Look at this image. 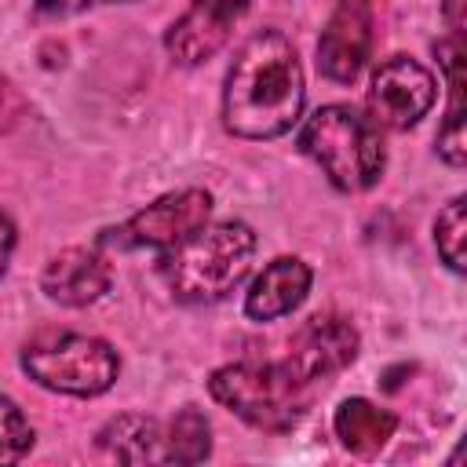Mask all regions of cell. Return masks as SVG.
<instances>
[{
    "label": "cell",
    "instance_id": "1",
    "mask_svg": "<svg viewBox=\"0 0 467 467\" xmlns=\"http://www.w3.org/2000/svg\"><path fill=\"white\" fill-rule=\"evenodd\" d=\"M303 66L292 40L277 29L248 36L226 73L223 124L241 139H277L303 113Z\"/></svg>",
    "mask_w": 467,
    "mask_h": 467
},
{
    "label": "cell",
    "instance_id": "2",
    "mask_svg": "<svg viewBox=\"0 0 467 467\" xmlns=\"http://www.w3.org/2000/svg\"><path fill=\"white\" fill-rule=\"evenodd\" d=\"M255 255V234L241 219L204 223L175 248H168L161 274L175 299L182 303H212L234 292Z\"/></svg>",
    "mask_w": 467,
    "mask_h": 467
},
{
    "label": "cell",
    "instance_id": "3",
    "mask_svg": "<svg viewBox=\"0 0 467 467\" xmlns=\"http://www.w3.org/2000/svg\"><path fill=\"white\" fill-rule=\"evenodd\" d=\"M299 150L325 171V179L343 193H361L383 175V139L379 128L354 106L332 102L306 117L299 131Z\"/></svg>",
    "mask_w": 467,
    "mask_h": 467
},
{
    "label": "cell",
    "instance_id": "4",
    "mask_svg": "<svg viewBox=\"0 0 467 467\" xmlns=\"http://www.w3.org/2000/svg\"><path fill=\"white\" fill-rule=\"evenodd\" d=\"M310 387L314 383L296 376L288 361H237L215 368L208 379V390L223 409L270 434L292 431L299 423L310 405Z\"/></svg>",
    "mask_w": 467,
    "mask_h": 467
},
{
    "label": "cell",
    "instance_id": "5",
    "mask_svg": "<svg viewBox=\"0 0 467 467\" xmlns=\"http://www.w3.org/2000/svg\"><path fill=\"white\" fill-rule=\"evenodd\" d=\"M22 368L29 372L33 383L73 394V398H95L106 394L120 372V358L106 339L95 336H77V332H58L29 343L22 350Z\"/></svg>",
    "mask_w": 467,
    "mask_h": 467
},
{
    "label": "cell",
    "instance_id": "6",
    "mask_svg": "<svg viewBox=\"0 0 467 467\" xmlns=\"http://www.w3.org/2000/svg\"><path fill=\"white\" fill-rule=\"evenodd\" d=\"M365 102L376 128H412L434 106V77L416 58L390 55L376 66Z\"/></svg>",
    "mask_w": 467,
    "mask_h": 467
},
{
    "label": "cell",
    "instance_id": "7",
    "mask_svg": "<svg viewBox=\"0 0 467 467\" xmlns=\"http://www.w3.org/2000/svg\"><path fill=\"white\" fill-rule=\"evenodd\" d=\"M212 215V193L186 186V190H171L164 197H157L153 204H146L142 212H135L117 234V241L124 248H175L182 237H190L193 230H201Z\"/></svg>",
    "mask_w": 467,
    "mask_h": 467
},
{
    "label": "cell",
    "instance_id": "8",
    "mask_svg": "<svg viewBox=\"0 0 467 467\" xmlns=\"http://www.w3.org/2000/svg\"><path fill=\"white\" fill-rule=\"evenodd\" d=\"M368 47H372V4L339 0L317 40V69L336 84H350L361 73Z\"/></svg>",
    "mask_w": 467,
    "mask_h": 467
},
{
    "label": "cell",
    "instance_id": "9",
    "mask_svg": "<svg viewBox=\"0 0 467 467\" xmlns=\"http://www.w3.org/2000/svg\"><path fill=\"white\" fill-rule=\"evenodd\" d=\"M252 7V0H190L186 15L171 22L164 47L182 66L208 62L237 26V18Z\"/></svg>",
    "mask_w": 467,
    "mask_h": 467
},
{
    "label": "cell",
    "instance_id": "10",
    "mask_svg": "<svg viewBox=\"0 0 467 467\" xmlns=\"http://www.w3.org/2000/svg\"><path fill=\"white\" fill-rule=\"evenodd\" d=\"M354 358H358V328L336 314L310 317L292 336V347H288V365L306 383H317V379L343 372Z\"/></svg>",
    "mask_w": 467,
    "mask_h": 467
},
{
    "label": "cell",
    "instance_id": "11",
    "mask_svg": "<svg viewBox=\"0 0 467 467\" xmlns=\"http://www.w3.org/2000/svg\"><path fill=\"white\" fill-rule=\"evenodd\" d=\"M109 259L99 248H66L44 266V292L62 306H88L109 288Z\"/></svg>",
    "mask_w": 467,
    "mask_h": 467
},
{
    "label": "cell",
    "instance_id": "12",
    "mask_svg": "<svg viewBox=\"0 0 467 467\" xmlns=\"http://www.w3.org/2000/svg\"><path fill=\"white\" fill-rule=\"evenodd\" d=\"M306 292H310V266L296 255H277L252 281V288L244 296V314L252 321L285 317L306 299Z\"/></svg>",
    "mask_w": 467,
    "mask_h": 467
},
{
    "label": "cell",
    "instance_id": "13",
    "mask_svg": "<svg viewBox=\"0 0 467 467\" xmlns=\"http://www.w3.org/2000/svg\"><path fill=\"white\" fill-rule=\"evenodd\" d=\"M332 427H336V438L343 441V449H350L358 456H376L394 438L398 416L390 409L372 405L368 398H347V401H339Z\"/></svg>",
    "mask_w": 467,
    "mask_h": 467
},
{
    "label": "cell",
    "instance_id": "14",
    "mask_svg": "<svg viewBox=\"0 0 467 467\" xmlns=\"http://www.w3.org/2000/svg\"><path fill=\"white\" fill-rule=\"evenodd\" d=\"M99 445L102 452H109L120 463H153L164 460V434L157 427V420L150 416H117L99 431Z\"/></svg>",
    "mask_w": 467,
    "mask_h": 467
},
{
    "label": "cell",
    "instance_id": "15",
    "mask_svg": "<svg viewBox=\"0 0 467 467\" xmlns=\"http://www.w3.org/2000/svg\"><path fill=\"white\" fill-rule=\"evenodd\" d=\"M212 449V438H208V420L201 409L186 405L171 423H168V434H164V460H175V463H201Z\"/></svg>",
    "mask_w": 467,
    "mask_h": 467
},
{
    "label": "cell",
    "instance_id": "16",
    "mask_svg": "<svg viewBox=\"0 0 467 467\" xmlns=\"http://www.w3.org/2000/svg\"><path fill=\"white\" fill-rule=\"evenodd\" d=\"M434 244H438V255L449 263V270H456V274H463V266H467V215H463V197H452L445 208H441V215H438V223H434Z\"/></svg>",
    "mask_w": 467,
    "mask_h": 467
},
{
    "label": "cell",
    "instance_id": "17",
    "mask_svg": "<svg viewBox=\"0 0 467 467\" xmlns=\"http://www.w3.org/2000/svg\"><path fill=\"white\" fill-rule=\"evenodd\" d=\"M29 449H33V427H29L26 412L11 398L0 394V467L18 463Z\"/></svg>",
    "mask_w": 467,
    "mask_h": 467
},
{
    "label": "cell",
    "instance_id": "18",
    "mask_svg": "<svg viewBox=\"0 0 467 467\" xmlns=\"http://www.w3.org/2000/svg\"><path fill=\"white\" fill-rule=\"evenodd\" d=\"M102 4H124V0H36V11L51 15V18H66V15H80V11L102 7Z\"/></svg>",
    "mask_w": 467,
    "mask_h": 467
},
{
    "label": "cell",
    "instance_id": "19",
    "mask_svg": "<svg viewBox=\"0 0 467 467\" xmlns=\"http://www.w3.org/2000/svg\"><path fill=\"white\" fill-rule=\"evenodd\" d=\"M15 252V223L7 212H0V274L7 270V259Z\"/></svg>",
    "mask_w": 467,
    "mask_h": 467
},
{
    "label": "cell",
    "instance_id": "20",
    "mask_svg": "<svg viewBox=\"0 0 467 467\" xmlns=\"http://www.w3.org/2000/svg\"><path fill=\"white\" fill-rule=\"evenodd\" d=\"M15 113H22V99L7 80H0V124H7Z\"/></svg>",
    "mask_w": 467,
    "mask_h": 467
},
{
    "label": "cell",
    "instance_id": "21",
    "mask_svg": "<svg viewBox=\"0 0 467 467\" xmlns=\"http://www.w3.org/2000/svg\"><path fill=\"white\" fill-rule=\"evenodd\" d=\"M460 7H463V0H445V22H449V29H452L456 40H460V33H463V15H460Z\"/></svg>",
    "mask_w": 467,
    "mask_h": 467
}]
</instances>
